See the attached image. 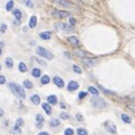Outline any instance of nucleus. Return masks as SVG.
Wrapping results in <instances>:
<instances>
[{"label":"nucleus","instance_id":"obj_22","mask_svg":"<svg viewBox=\"0 0 135 135\" xmlns=\"http://www.w3.org/2000/svg\"><path fill=\"white\" fill-rule=\"evenodd\" d=\"M35 25H37V16H32L30 19V27L33 28L35 27Z\"/></svg>","mask_w":135,"mask_h":135},{"label":"nucleus","instance_id":"obj_15","mask_svg":"<svg viewBox=\"0 0 135 135\" xmlns=\"http://www.w3.org/2000/svg\"><path fill=\"white\" fill-rule=\"evenodd\" d=\"M106 129H107V132L110 133V134H116V126L112 125V124L111 125H109V126H107Z\"/></svg>","mask_w":135,"mask_h":135},{"label":"nucleus","instance_id":"obj_11","mask_svg":"<svg viewBox=\"0 0 135 135\" xmlns=\"http://www.w3.org/2000/svg\"><path fill=\"white\" fill-rule=\"evenodd\" d=\"M35 121H37V126H38V127H42L43 121H44V118L42 117V115H37V117H35Z\"/></svg>","mask_w":135,"mask_h":135},{"label":"nucleus","instance_id":"obj_13","mask_svg":"<svg viewBox=\"0 0 135 135\" xmlns=\"http://www.w3.org/2000/svg\"><path fill=\"white\" fill-rule=\"evenodd\" d=\"M23 124H24V120L22 118L17 119L16 125H15V132H19V130H21V126H23Z\"/></svg>","mask_w":135,"mask_h":135},{"label":"nucleus","instance_id":"obj_30","mask_svg":"<svg viewBox=\"0 0 135 135\" xmlns=\"http://www.w3.org/2000/svg\"><path fill=\"white\" fill-rule=\"evenodd\" d=\"M77 134L78 135H87V132H86V129H84V128H78Z\"/></svg>","mask_w":135,"mask_h":135},{"label":"nucleus","instance_id":"obj_14","mask_svg":"<svg viewBox=\"0 0 135 135\" xmlns=\"http://www.w3.org/2000/svg\"><path fill=\"white\" fill-rule=\"evenodd\" d=\"M42 108H43V110H44V111H46L48 115H50L51 112H52V109H51L50 105H49V103H47V102L42 103Z\"/></svg>","mask_w":135,"mask_h":135},{"label":"nucleus","instance_id":"obj_38","mask_svg":"<svg viewBox=\"0 0 135 135\" xmlns=\"http://www.w3.org/2000/svg\"><path fill=\"white\" fill-rule=\"evenodd\" d=\"M6 83V77L5 76H0V84H5Z\"/></svg>","mask_w":135,"mask_h":135},{"label":"nucleus","instance_id":"obj_1","mask_svg":"<svg viewBox=\"0 0 135 135\" xmlns=\"http://www.w3.org/2000/svg\"><path fill=\"white\" fill-rule=\"evenodd\" d=\"M9 89L12 90L13 93H14L16 96H18L19 99H25L26 98L25 91H24L23 86H21L19 84H16V83H9Z\"/></svg>","mask_w":135,"mask_h":135},{"label":"nucleus","instance_id":"obj_20","mask_svg":"<svg viewBox=\"0 0 135 135\" xmlns=\"http://www.w3.org/2000/svg\"><path fill=\"white\" fill-rule=\"evenodd\" d=\"M121 119H123L124 123H127V124L132 123V118H130L128 115H126V114H123V115H121Z\"/></svg>","mask_w":135,"mask_h":135},{"label":"nucleus","instance_id":"obj_36","mask_svg":"<svg viewBox=\"0 0 135 135\" xmlns=\"http://www.w3.org/2000/svg\"><path fill=\"white\" fill-rule=\"evenodd\" d=\"M33 60H35V61H38L40 65H42V66H44V65H46V62H44L43 60H41V59H37V58H33Z\"/></svg>","mask_w":135,"mask_h":135},{"label":"nucleus","instance_id":"obj_3","mask_svg":"<svg viewBox=\"0 0 135 135\" xmlns=\"http://www.w3.org/2000/svg\"><path fill=\"white\" fill-rule=\"evenodd\" d=\"M91 103H92V106H94V107L98 108V109L105 108L106 106H107L106 101L103 100V99H101V98H94V99H92V100H91Z\"/></svg>","mask_w":135,"mask_h":135},{"label":"nucleus","instance_id":"obj_33","mask_svg":"<svg viewBox=\"0 0 135 135\" xmlns=\"http://www.w3.org/2000/svg\"><path fill=\"white\" fill-rule=\"evenodd\" d=\"M24 4H25L26 6H28L30 8H33V3L31 0H24Z\"/></svg>","mask_w":135,"mask_h":135},{"label":"nucleus","instance_id":"obj_29","mask_svg":"<svg viewBox=\"0 0 135 135\" xmlns=\"http://www.w3.org/2000/svg\"><path fill=\"white\" fill-rule=\"evenodd\" d=\"M24 87H26V89H32L33 84L30 82V81H24Z\"/></svg>","mask_w":135,"mask_h":135},{"label":"nucleus","instance_id":"obj_45","mask_svg":"<svg viewBox=\"0 0 135 135\" xmlns=\"http://www.w3.org/2000/svg\"><path fill=\"white\" fill-rule=\"evenodd\" d=\"M0 55H1V48H0Z\"/></svg>","mask_w":135,"mask_h":135},{"label":"nucleus","instance_id":"obj_27","mask_svg":"<svg viewBox=\"0 0 135 135\" xmlns=\"http://www.w3.org/2000/svg\"><path fill=\"white\" fill-rule=\"evenodd\" d=\"M32 75L34 76V77H39V76L41 75V71H40L39 68H34L32 72Z\"/></svg>","mask_w":135,"mask_h":135},{"label":"nucleus","instance_id":"obj_16","mask_svg":"<svg viewBox=\"0 0 135 135\" xmlns=\"http://www.w3.org/2000/svg\"><path fill=\"white\" fill-rule=\"evenodd\" d=\"M31 101H32L34 105H39L40 101H41V99H40V96L38 95V94H34V95H32V98H31Z\"/></svg>","mask_w":135,"mask_h":135},{"label":"nucleus","instance_id":"obj_4","mask_svg":"<svg viewBox=\"0 0 135 135\" xmlns=\"http://www.w3.org/2000/svg\"><path fill=\"white\" fill-rule=\"evenodd\" d=\"M52 15L58 18H65V17L69 16L68 12H61V10H52Z\"/></svg>","mask_w":135,"mask_h":135},{"label":"nucleus","instance_id":"obj_37","mask_svg":"<svg viewBox=\"0 0 135 135\" xmlns=\"http://www.w3.org/2000/svg\"><path fill=\"white\" fill-rule=\"evenodd\" d=\"M69 23H71V25H75L76 24V21H75V18H73V17H69Z\"/></svg>","mask_w":135,"mask_h":135},{"label":"nucleus","instance_id":"obj_18","mask_svg":"<svg viewBox=\"0 0 135 135\" xmlns=\"http://www.w3.org/2000/svg\"><path fill=\"white\" fill-rule=\"evenodd\" d=\"M13 14H14L15 18H16L17 21H21L22 19V13H21V10L19 9H15L14 12H13Z\"/></svg>","mask_w":135,"mask_h":135},{"label":"nucleus","instance_id":"obj_35","mask_svg":"<svg viewBox=\"0 0 135 135\" xmlns=\"http://www.w3.org/2000/svg\"><path fill=\"white\" fill-rule=\"evenodd\" d=\"M60 117H61V119H68V118H69V115H68V114H65V112H62V114L60 115Z\"/></svg>","mask_w":135,"mask_h":135},{"label":"nucleus","instance_id":"obj_5","mask_svg":"<svg viewBox=\"0 0 135 135\" xmlns=\"http://www.w3.org/2000/svg\"><path fill=\"white\" fill-rule=\"evenodd\" d=\"M55 28H57V30H58V28H61V30L66 31V32H71V31L74 30L73 26H71V27H69L68 24H58V25L55 26Z\"/></svg>","mask_w":135,"mask_h":135},{"label":"nucleus","instance_id":"obj_7","mask_svg":"<svg viewBox=\"0 0 135 135\" xmlns=\"http://www.w3.org/2000/svg\"><path fill=\"white\" fill-rule=\"evenodd\" d=\"M67 41H68L73 47H78L80 46V41H78V39L76 37H68L67 38Z\"/></svg>","mask_w":135,"mask_h":135},{"label":"nucleus","instance_id":"obj_17","mask_svg":"<svg viewBox=\"0 0 135 135\" xmlns=\"http://www.w3.org/2000/svg\"><path fill=\"white\" fill-rule=\"evenodd\" d=\"M40 38H41L42 40H49L51 38V33L50 32H42L41 34H40Z\"/></svg>","mask_w":135,"mask_h":135},{"label":"nucleus","instance_id":"obj_21","mask_svg":"<svg viewBox=\"0 0 135 135\" xmlns=\"http://www.w3.org/2000/svg\"><path fill=\"white\" fill-rule=\"evenodd\" d=\"M49 125H50L51 127H56V126H59V125H60V121L58 120V119L53 118V119H51V120H50V123H49Z\"/></svg>","mask_w":135,"mask_h":135},{"label":"nucleus","instance_id":"obj_26","mask_svg":"<svg viewBox=\"0 0 135 135\" xmlns=\"http://www.w3.org/2000/svg\"><path fill=\"white\" fill-rule=\"evenodd\" d=\"M49 82H50V77H49L48 75L42 76V78H41V83H42V84H48Z\"/></svg>","mask_w":135,"mask_h":135},{"label":"nucleus","instance_id":"obj_31","mask_svg":"<svg viewBox=\"0 0 135 135\" xmlns=\"http://www.w3.org/2000/svg\"><path fill=\"white\" fill-rule=\"evenodd\" d=\"M73 69H74V72H75V73H77V74L82 73V69H81L77 65H73Z\"/></svg>","mask_w":135,"mask_h":135},{"label":"nucleus","instance_id":"obj_34","mask_svg":"<svg viewBox=\"0 0 135 135\" xmlns=\"http://www.w3.org/2000/svg\"><path fill=\"white\" fill-rule=\"evenodd\" d=\"M86 92H80V94H78V99H83V98H85V96H86Z\"/></svg>","mask_w":135,"mask_h":135},{"label":"nucleus","instance_id":"obj_2","mask_svg":"<svg viewBox=\"0 0 135 135\" xmlns=\"http://www.w3.org/2000/svg\"><path fill=\"white\" fill-rule=\"evenodd\" d=\"M37 53L39 56H41V57L46 58V59H53V55L50 52L49 50H47V49L42 48V47H38L37 48Z\"/></svg>","mask_w":135,"mask_h":135},{"label":"nucleus","instance_id":"obj_41","mask_svg":"<svg viewBox=\"0 0 135 135\" xmlns=\"http://www.w3.org/2000/svg\"><path fill=\"white\" fill-rule=\"evenodd\" d=\"M128 108H129L130 110H133V111L135 112V106H132V105H129V106H128Z\"/></svg>","mask_w":135,"mask_h":135},{"label":"nucleus","instance_id":"obj_23","mask_svg":"<svg viewBox=\"0 0 135 135\" xmlns=\"http://www.w3.org/2000/svg\"><path fill=\"white\" fill-rule=\"evenodd\" d=\"M6 66L8 67V68H12L13 66H14V62H13V59L10 57H8V58H6Z\"/></svg>","mask_w":135,"mask_h":135},{"label":"nucleus","instance_id":"obj_43","mask_svg":"<svg viewBox=\"0 0 135 135\" xmlns=\"http://www.w3.org/2000/svg\"><path fill=\"white\" fill-rule=\"evenodd\" d=\"M60 107H61L62 109H65V108H66V106L64 105V102H61V103H60Z\"/></svg>","mask_w":135,"mask_h":135},{"label":"nucleus","instance_id":"obj_32","mask_svg":"<svg viewBox=\"0 0 135 135\" xmlns=\"http://www.w3.org/2000/svg\"><path fill=\"white\" fill-rule=\"evenodd\" d=\"M65 135H74V130L72 129V128H67V129H65Z\"/></svg>","mask_w":135,"mask_h":135},{"label":"nucleus","instance_id":"obj_40","mask_svg":"<svg viewBox=\"0 0 135 135\" xmlns=\"http://www.w3.org/2000/svg\"><path fill=\"white\" fill-rule=\"evenodd\" d=\"M76 118H77V120H80V121L83 119V118H82V116H81V114H77V115H76Z\"/></svg>","mask_w":135,"mask_h":135},{"label":"nucleus","instance_id":"obj_28","mask_svg":"<svg viewBox=\"0 0 135 135\" xmlns=\"http://www.w3.org/2000/svg\"><path fill=\"white\" fill-rule=\"evenodd\" d=\"M74 53H75L76 56H78V57H82V58L86 56V53L83 52V51H80V50H75V51H74Z\"/></svg>","mask_w":135,"mask_h":135},{"label":"nucleus","instance_id":"obj_10","mask_svg":"<svg viewBox=\"0 0 135 135\" xmlns=\"http://www.w3.org/2000/svg\"><path fill=\"white\" fill-rule=\"evenodd\" d=\"M47 102L49 103V105H57V102H58V100H57V96L56 95H49L48 98H47Z\"/></svg>","mask_w":135,"mask_h":135},{"label":"nucleus","instance_id":"obj_9","mask_svg":"<svg viewBox=\"0 0 135 135\" xmlns=\"http://www.w3.org/2000/svg\"><path fill=\"white\" fill-rule=\"evenodd\" d=\"M53 82H55V84L57 85L58 87H62L65 85V82L59 77V76H55V77H53Z\"/></svg>","mask_w":135,"mask_h":135},{"label":"nucleus","instance_id":"obj_42","mask_svg":"<svg viewBox=\"0 0 135 135\" xmlns=\"http://www.w3.org/2000/svg\"><path fill=\"white\" fill-rule=\"evenodd\" d=\"M39 135H49V133L48 132H41V133H39Z\"/></svg>","mask_w":135,"mask_h":135},{"label":"nucleus","instance_id":"obj_19","mask_svg":"<svg viewBox=\"0 0 135 135\" xmlns=\"http://www.w3.org/2000/svg\"><path fill=\"white\" fill-rule=\"evenodd\" d=\"M18 69H19V72H22V73H25V72H27V67H26V65L24 64L23 61H21L18 64Z\"/></svg>","mask_w":135,"mask_h":135},{"label":"nucleus","instance_id":"obj_46","mask_svg":"<svg viewBox=\"0 0 135 135\" xmlns=\"http://www.w3.org/2000/svg\"><path fill=\"white\" fill-rule=\"evenodd\" d=\"M0 71H1V66H0Z\"/></svg>","mask_w":135,"mask_h":135},{"label":"nucleus","instance_id":"obj_12","mask_svg":"<svg viewBox=\"0 0 135 135\" xmlns=\"http://www.w3.org/2000/svg\"><path fill=\"white\" fill-rule=\"evenodd\" d=\"M53 1L60 4V5H62V6H65V7H73V4H72L71 1H68V0H53Z\"/></svg>","mask_w":135,"mask_h":135},{"label":"nucleus","instance_id":"obj_44","mask_svg":"<svg viewBox=\"0 0 135 135\" xmlns=\"http://www.w3.org/2000/svg\"><path fill=\"white\" fill-rule=\"evenodd\" d=\"M3 115H4V110H3V109H0V117L3 116Z\"/></svg>","mask_w":135,"mask_h":135},{"label":"nucleus","instance_id":"obj_24","mask_svg":"<svg viewBox=\"0 0 135 135\" xmlns=\"http://www.w3.org/2000/svg\"><path fill=\"white\" fill-rule=\"evenodd\" d=\"M87 90H89V92L91 94H93V95H98V94H99V90H96L94 86H90Z\"/></svg>","mask_w":135,"mask_h":135},{"label":"nucleus","instance_id":"obj_47","mask_svg":"<svg viewBox=\"0 0 135 135\" xmlns=\"http://www.w3.org/2000/svg\"><path fill=\"white\" fill-rule=\"evenodd\" d=\"M82 1H85V0H82Z\"/></svg>","mask_w":135,"mask_h":135},{"label":"nucleus","instance_id":"obj_6","mask_svg":"<svg viewBox=\"0 0 135 135\" xmlns=\"http://www.w3.org/2000/svg\"><path fill=\"white\" fill-rule=\"evenodd\" d=\"M82 62L86 66H94L98 62V59H90V58H83Z\"/></svg>","mask_w":135,"mask_h":135},{"label":"nucleus","instance_id":"obj_39","mask_svg":"<svg viewBox=\"0 0 135 135\" xmlns=\"http://www.w3.org/2000/svg\"><path fill=\"white\" fill-rule=\"evenodd\" d=\"M6 28H7V25H6V24H3V25L0 26V31H1V32H5Z\"/></svg>","mask_w":135,"mask_h":135},{"label":"nucleus","instance_id":"obj_8","mask_svg":"<svg viewBox=\"0 0 135 135\" xmlns=\"http://www.w3.org/2000/svg\"><path fill=\"white\" fill-rule=\"evenodd\" d=\"M78 89V83L75 82V81H71L67 85V90L68 91H74V90H77Z\"/></svg>","mask_w":135,"mask_h":135},{"label":"nucleus","instance_id":"obj_25","mask_svg":"<svg viewBox=\"0 0 135 135\" xmlns=\"http://www.w3.org/2000/svg\"><path fill=\"white\" fill-rule=\"evenodd\" d=\"M13 7H14V1L10 0V1L7 3V5H6V9H7V12H10V10L13 9Z\"/></svg>","mask_w":135,"mask_h":135}]
</instances>
